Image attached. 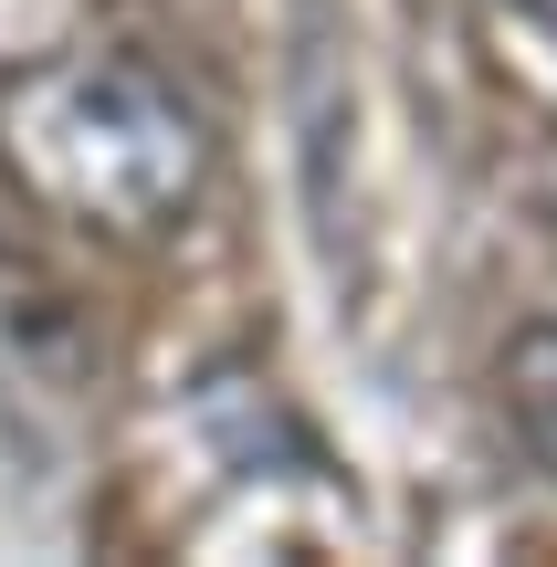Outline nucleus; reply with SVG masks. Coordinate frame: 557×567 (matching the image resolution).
<instances>
[{
    "label": "nucleus",
    "mask_w": 557,
    "mask_h": 567,
    "mask_svg": "<svg viewBox=\"0 0 557 567\" xmlns=\"http://www.w3.org/2000/svg\"><path fill=\"white\" fill-rule=\"evenodd\" d=\"M0 179L84 243H168L210 200V126L137 53H32L0 74Z\"/></svg>",
    "instance_id": "nucleus-1"
},
{
    "label": "nucleus",
    "mask_w": 557,
    "mask_h": 567,
    "mask_svg": "<svg viewBox=\"0 0 557 567\" xmlns=\"http://www.w3.org/2000/svg\"><path fill=\"white\" fill-rule=\"evenodd\" d=\"M495 400H505V431H516V452L557 484V316L516 326L495 358Z\"/></svg>",
    "instance_id": "nucleus-2"
},
{
    "label": "nucleus",
    "mask_w": 557,
    "mask_h": 567,
    "mask_svg": "<svg viewBox=\"0 0 557 567\" xmlns=\"http://www.w3.org/2000/svg\"><path fill=\"white\" fill-rule=\"evenodd\" d=\"M484 21L516 42V53H526V74L557 95V0H484ZM516 53H505V63H516Z\"/></svg>",
    "instance_id": "nucleus-3"
}]
</instances>
